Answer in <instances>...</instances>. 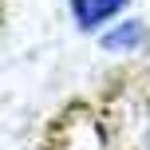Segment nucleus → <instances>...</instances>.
Wrapping results in <instances>:
<instances>
[{"label":"nucleus","mask_w":150,"mask_h":150,"mask_svg":"<svg viewBox=\"0 0 150 150\" xmlns=\"http://www.w3.org/2000/svg\"><path fill=\"white\" fill-rule=\"evenodd\" d=\"M99 52L115 55V59H130V55H146L150 52V24L142 16H122L111 28H103L95 36Z\"/></svg>","instance_id":"obj_1"},{"label":"nucleus","mask_w":150,"mask_h":150,"mask_svg":"<svg viewBox=\"0 0 150 150\" xmlns=\"http://www.w3.org/2000/svg\"><path fill=\"white\" fill-rule=\"evenodd\" d=\"M130 8V0H67V20L79 36L95 40L103 28H111L115 20H122Z\"/></svg>","instance_id":"obj_2"},{"label":"nucleus","mask_w":150,"mask_h":150,"mask_svg":"<svg viewBox=\"0 0 150 150\" xmlns=\"http://www.w3.org/2000/svg\"><path fill=\"white\" fill-rule=\"evenodd\" d=\"M138 150H150V127L142 130V146H138Z\"/></svg>","instance_id":"obj_3"}]
</instances>
